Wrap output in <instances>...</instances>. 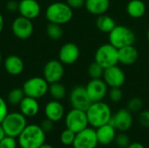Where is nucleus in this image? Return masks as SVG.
<instances>
[{
    "label": "nucleus",
    "mask_w": 149,
    "mask_h": 148,
    "mask_svg": "<svg viewBox=\"0 0 149 148\" xmlns=\"http://www.w3.org/2000/svg\"><path fill=\"white\" fill-rule=\"evenodd\" d=\"M1 62H2V54H1V51H0V65H1Z\"/></svg>",
    "instance_id": "a18cd8bd"
},
{
    "label": "nucleus",
    "mask_w": 149,
    "mask_h": 148,
    "mask_svg": "<svg viewBox=\"0 0 149 148\" xmlns=\"http://www.w3.org/2000/svg\"><path fill=\"white\" fill-rule=\"evenodd\" d=\"M18 4H19V2H17L16 0H10L6 3V9L9 11H16V10H18Z\"/></svg>",
    "instance_id": "58836bf2"
},
{
    "label": "nucleus",
    "mask_w": 149,
    "mask_h": 148,
    "mask_svg": "<svg viewBox=\"0 0 149 148\" xmlns=\"http://www.w3.org/2000/svg\"><path fill=\"white\" fill-rule=\"evenodd\" d=\"M86 89L92 102L102 101L108 92V85L101 79H91L87 83Z\"/></svg>",
    "instance_id": "4468645a"
},
{
    "label": "nucleus",
    "mask_w": 149,
    "mask_h": 148,
    "mask_svg": "<svg viewBox=\"0 0 149 148\" xmlns=\"http://www.w3.org/2000/svg\"><path fill=\"white\" fill-rule=\"evenodd\" d=\"M76 133L72 131H71L68 128H65L61 133H60V142L64 146H72L73 141L75 140Z\"/></svg>",
    "instance_id": "7c9ffc66"
},
{
    "label": "nucleus",
    "mask_w": 149,
    "mask_h": 148,
    "mask_svg": "<svg viewBox=\"0 0 149 148\" xmlns=\"http://www.w3.org/2000/svg\"><path fill=\"white\" fill-rule=\"evenodd\" d=\"M20 16L31 20L37 18L41 12V6L37 0H21L18 4Z\"/></svg>",
    "instance_id": "f3484780"
},
{
    "label": "nucleus",
    "mask_w": 149,
    "mask_h": 148,
    "mask_svg": "<svg viewBox=\"0 0 149 148\" xmlns=\"http://www.w3.org/2000/svg\"><path fill=\"white\" fill-rule=\"evenodd\" d=\"M24 97L25 95L22 88H14L8 93L7 101L10 105L18 106Z\"/></svg>",
    "instance_id": "bb28decb"
},
{
    "label": "nucleus",
    "mask_w": 149,
    "mask_h": 148,
    "mask_svg": "<svg viewBox=\"0 0 149 148\" xmlns=\"http://www.w3.org/2000/svg\"><path fill=\"white\" fill-rule=\"evenodd\" d=\"M109 99L113 103H119L123 98V92L121 87H113L108 91Z\"/></svg>",
    "instance_id": "473e14b6"
},
{
    "label": "nucleus",
    "mask_w": 149,
    "mask_h": 148,
    "mask_svg": "<svg viewBox=\"0 0 149 148\" xmlns=\"http://www.w3.org/2000/svg\"><path fill=\"white\" fill-rule=\"evenodd\" d=\"M99 145L96 129L87 126L84 130L76 133L73 141V148H96Z\"/></svg>",
    "instance_id": "9d476101"
},
{
    "label": "nucleus",
    "mask_w": 149,
    "mask_h": 148,
    "mask_svg": "<svg viewBox=\"0 0 149 148\" xmlns=\"http://www.w3.org/2000/svg\"><path fill=\"white\" fill-rule=\"evenodd\" d=\"M8 113L9 112H8L7 103L2 97H0V124L3 122V120H4V118Z\"/></svg>",
    "instance_id": "e433bc0d"
},
{
    "label": "nucleus",
    "mask_w": 149,
    "mask_h": 148,
    "mask_svg": "<svg viewBox=\"0 0 149 148\" xmlns=\"http://www.w3.org/2000/svg\"><path fill=\"white\" fill-rule=\"evenodd\" d=\"M3 66L7 73L12 76H17L21 74L24 69V61L17 55L8 56L3 62Z\"/></svg>",
    "instance_id": "412c9836"
},
{
    "label": "nucleus",
    "mask_w": 149,
    "mask_h": 148,
    "mask_svg": "<svg viewBox=\"0 0 149 148\" xmlns=\"http://www.w3.org/2000/svg\"><path fill=\"white\" fill-rule=\"evenodd\" d=\"M63 33L64 31L60 24L49 23V24L46 26V34L50 38L53 40L60 39L63 36Z\"/></svg>",
    "instance_id": "cd10ccee"
},
{
    "label": "nucleus",
    "mask_w": 149,
    "mask_h": 148,
    "mask_svg": "<svg viewBox=\"0 0 149 148\" xmlns=\"http://www.w3.org/2000/svg\"><path fill=\"white\" fill-rule=\"evenodd\" d=\"M22 89L25 96L38 99L43 98L48 92L49 83L44 79V77H32L24 83Z\"/></svg>",
    "instance_id": "0eeeda50"
},
{
    "label": "nucleus",
    "mask_w": 149,
    "mask_h": 148,
    "mask_svg": "<svg viewBox=\"0 0 149 148\" xmlns=\"http://www.w3.org/2000/svg\"><path fill=\"white\" fill-rule=\"evenodd\" d=\"M11 31L16 38L24 40L31 38L34 31V26L31 19L19 16L13 20Z\"/></svg>",
    "instance_id": "ddd939ff"
},
{
    "label": "nucleus",
    "mask_w": 149,
    "mask_h": 148,
    "mask_svg": "<svg viewBox=\"0 0 149 148\" xmlns=\"http://www.w3.org/2000/svg\"><path fill=\"white\" fill-rule=\"evenodd\" d=\"M4 136H5V133H4V131H3V127H2V126H1V124H0V140H1Z\"/></svg>",
    "instance_id": "79ce46f5"
},
{
    "label": "nucleus",
    "mask_w": 149,
    "mask_h": 148,
    "mask_svg": "<svg viewBox=\"0 0 149 148\" xmlns=\"http://www.w3.org/2000/svg\"><path fill=\"white\" fill-rule=\"evenodd\" d=\"M86 113L89 126L95 129L108 124L113 116L111 107L103 100L93 102Z\"/></svg>",
    "instance_id": "f257e3e1"
},
{
    "label": "nucleus",
    "mask_w": 149,
    "mask_h": 148,
    "mask_svg": "<svg viewBox=\"0 0 149 148\" xmlns=\"http://www.w3.org/2000/svg\"><path fill=\"white\" fill-rule=\"evenodd\" d=\"M133 123V113L127 108H122L112 116L108 124L113 126L120 133H127L131 129Z\"/></svg>",
    "instance_id": "1a4fd4ad"
},
{
    "label": "nucleus",
    "mask_w": 149,
    "mask_h": 148,
    "mask_svg": "<svg viewBox=\"0 0 149 148\" xmlns=\"http://www.w3.org/2000/svg\"><path fill=\"white\" fill-rule=\"evenodd\" d=\"M21 148H38L45 143V133L39 125H27L17 137Z\"/></svg>",
    "instance_id": "f03ea898"
},
{
    "label": "nucleus",
    "mask_w": 149,
    "mask_h": 148,
    "mask_svg": "<svg viewBox=\"0 0 149 148\" xmlns=\"http://www.w3.org/2000/svg\"><path fill=\"white\" fill-rule=\"evenodd\" d=\"M65 125L75 133L84 130L89 126L86 111L72 108L65 116Z\"/></svg>",
    "instance_id": "6e6552de"
},
{
    "label": "nucleus",
    "mask_w": 149,
    "mask_h": 148,
    "mask_svg": "<svg viewBox=\"0 0 149 148\" xmlns=\"http://www.w3.org/2000/svg\"><path fill=\"white\" fill-rule=\"evenodd\" d=\"M85 7L86 10L93 15H102L105 14L109 7L110 1L109 0H86Z\"/></svg>",
    "instance_id": "5701e85b"
},
{
    "label": "nucleus",
    "mask_w": 149,
    "mask_h": 148,
    "mask_svg": "<svg viewBox=\"0 0 149 148\" xmlns=\"http://www.w3.org/2000/svg\"><path fill=\"white\" fill-rule=\"evenodd\" d=\"M116 25L117 24H116L115 20L112 17L106 15V14L98 16L96 19L97 28L99 29V31L104 33H110Z\"/></svg>",
    "instance_id": "393cba45"
},
{
    "label": "nucleus",
    "mask_w": 149,
    "mask_h": 148,
    "mask_svg": "<svg viewBox=\"0 0 149 148\" xmlns=\"http://www.w3.org/2000/svg\"><path fill=\"white\" fill-rule=\"evenodd\" d=\"M86 0H65V3L72 9H80L85 6Z\"/></svg>",
    "instance_id": "4c0bfd02"
},
{
    "label": "nucleus",
    "mask_w": 149,
    "mask_h": 148,
    "mask_svg": "<svg viewBox=\"0 0 149 148\" xmlns=\"http://www.w3.org/2000/svg\"><path fill=\"white\" fill-rule=\"evenodd\" d=\"M127 148H146L145 146L141 143V142H138V141H135V142H131L129 144V146Z\"/></svg>",
    "instance_id": "ea45409f"
},
{
    "label": "nucleus",
    "mask_w": 149,
    "mask_h": 148,
    "mask_svg": "<svg viewBox=\"0 0 149 148\" xmlns=\"http://www.w3.org/2000/svg\"><path fill=\"white\" fill-rule=\"evenodd\" d=\"M20 148H21V147H20Z\"/></svg>",
    "instance_id": "49530a36"
},
{
    "label": "nucleus",
    "mask_w": 149,
    "mask_h": 148,
    "mask_svg": "<svg viewBox=\"0 0 149 148\" xmlns=\"http://www.w3.org/2000/svg\"><path fill=\"white\" fill-rule=\"evenodd\" d=\"M114 142L118 147L127 148L131 143V140L129 136L126 133H120L116 135Z\"/></svg>",
    "instance_id": "2f4dec72"
},
{
    "label": "nucleus",
    "mask_w": 149,
    "mask_h": 148,
    "mask_svg": "<svg viewBox=\"0 0 149 148\" xmlns=\"http://www.w3.org/2000/svg\"><path fill=\"white\" fill-rule=\"evenodd\" d=\"M117 130L111 126L110 124H106L96 128L97 139L99 141V145L101 146H109L113 142H114L115 137L117 135Z\"/></svg>",
    "instance_id": "6ab92c4d"
},
{
    "label": "nucleus",
    "mask_w": 149,
    "mask_h": 148,
    "mask_svg": "<svg viewBox=\"0 0 149 148\" xmlns=\"http://www.w3.org/2000/svg\"><path fill=\"white\" fill-rule=\"evenodd\" d=\"M80 56L79 46L72 42L64 44L58 51V60L64 65H72L78 61Z\"/></svg>",
    "instance_id": "dca6fc26"
},
{
    "label": "nucleus",
    "mask_w": 149,
    "mask_h": 148,
    "mask_svg": "<svg viewBox=\"0 0 149 148\" xmlns=\"http://www.w3.org/2000/svg\"><path fill=\"white\" fill-rule=\"evenodd\" d=\"M147 38H148V41L149 42V28L148 30V32H147Z\"/></svg>",
    "instance_id": "c03bdc74"
},
{
    "label": "nucleus",
    "mask_w": 149,
    "mask_h": 148,
    "mask_svg": "<svg viewBox=\"0 0 149 148\" xmlns=\"http://www.w3.org/2000/svg\"><path fill=\"white\" fill-rule=\"evenodd\" d=\"M108 34L109 43L117 49L134 44L136 41L135 32L131 28L125 25H116Z\"/></svg>",
    "instance_id": "39448f33"
},
{
    "label": "nucleus",
    "mask_w": 149,
    "mask_h": 148,
    "mask_svg": "<svg viewBox=\"0 0 149 148\" xmlns=\"http://www.w3.org/2000/svg\"><path fill=\"white\" fill-rule=\"evenodd\" d=\"M147 10L145 3L142 0H130L127 4V12L132 18L142 17Z\"/></svg>",
    "instance_id": "b1692460"
},
{
    "label": "nucleus",
    "mask_w": 149,
    "mask_h": 148,
    "mask_svg": "<svg viewBox=\"0 0 149 148\" xmlns=\"http://www.w3.org/2000/svg\"><path fill=\"white\" fill-rule=\"evenodd\" d=\"M103 80L108 87H121L126 81L125 72L118 65H113L104 70Z\"/></svg>",
    "instance_id": "2eb2a0df"
},
{
    "label": "nucleus",
    "mask_w": 149,
    "mask_h": 148,
    "mask_svg": "<svg viewBox=\"0 0 149 148\" xmlns=\"http://www.w3.org/2000/svg\"><path fill=\"white\" fill-rule=\"evenodd\" d=\"M139 123L143 127L149 128V110H142L140 112Z\"/></svg>",
    "instance_id": "f704fd0d"
},
{
    "label": "nucleus",
    "mask_w": 149,
    "mask_h": 148,
    "mask_svg": "<svg viewBox=\"0 0 149 148\" xmlns=\"http://www.w3.org/2000/svg\"><path fill=\"white\" fill-rule=\"evenodd\" d=\"M38 148H54L52 146H51V145H49V144H46V143H45V144H43L41 147H39Z\"/></svg>",
    "instance_id": "37998d69"
},
{
    "label": "nucleus",
    "mask_w": 149,
    "mask_h": 148,
    "mask_svg": "<svg viewBox=\"0 0 149 148\" xmlns=\"http://www.w3.org/2000/svg\"><path fill=\"white\" fill-rule=\"evenodd\" d=\"M73 17V10L65 3L56 1L48 5L45 10V17L49 23L65 24Z\"/></svg>",
    "instance_id": "7ed1b4c3"
},
{
    "label": "nucleus",
    "mask_w": 149,
    "mask_h": 148,
    "mask_svg": "<svg viewBox=\"0 0 149 148\" xmlns=\"http://www.w3.org/2000/svg\"><path fill=\"white\" fill-rule=\"evenodd\" d=\"M65 73L64 64L58 59H52L46 62L43 69V77L50 84L60 82Z\"/></svg>",
    "instance_id": "f8f14e48"
},
{
    "label": "nucleus",
    "mask_w": 149,
    "mask_h": 148,
    "mask_svg": "<svg viewBox=\"0 0 149 148\" xmlns=\"http://www.w3.org/2000/svg\"><path fill=\"white\" fill-rule=\"evenodd\" d=\"M69 101L72 108L86 111L93 103L90 99L86 87L77 85L72 89L69 94Z\"/></svg>",
    "instance_id": "9b49d317"
},
{
    "label": "nucleus",
    "mask_w": 149,
    "mask_h": 148,
    "mask_svg": "<svg viewBox=\"0 0 149 148\" xmlns=\"http://www.w3.org/2000/svg\"><path fill=\"white\" fill-rule=\"evenodd\" d=\"M143 108V101L139 97H134L131 99L128 100L127 104V109L130 111L132 113H140L142 111Z\"/></svg>",
    "instance_id": "c756f323"
},
{
    "label": "nucleus",
    "mask_w": 149,
    "mask_h": 148,
    "mask_svg": "<svg viewBox=\"0 0 149 148\" xmlns=\"http://www.w3.org/2000/svg\"><path fill=\"white\" fill-rule=\"evenodd\" d=\"M20 113L26 118L36 116L39 112V104L37 99L25 96L18 105Z\"/></svg>",
    "instance_id": "4be33fe9"
},
{
    "label": "nucleus",
    "mask_w": 149,
    "mask_h": 148,
    "mask_svg": "<svg viewBox=\"0 0 149 148\" xmlns=\"http://www.w3.org/2000/svg\"><path fill=\"white\" fill-rule=\"evenodd\" d=\"M39 126H41V128L43 129V131H44L45 133H51V132L53 130V128H54V122L52 121L51 120L45 118V119L41 122V124H40Z\"/></svg>",
    "instance_id": "c9c22d12"
},
{
    "label": "nucleus",
    "mask_w": 149,
    "mask_h": 148,
    "mask_svg": "<svg viewBox=\"0 0 149 148\" xmlns=\"http://www.w3.org/2000/svg\"><path fill=\"white\" fill-rule=\"evenodd\" d=\"M104 70L105 69L101 65H100L97 62L94 61L90 64L87 72L91 79H101L103 77Z\"/></svg>",
    "instance_id": "c85d7f7f"
},
{
    "label": "nucleus",
    "mask_w": 149,
    "mask_h": 148,
    "mask_svg": "<svg viewBox=\"0 0 149 148\" xmlns=\"http://www.w3.org/2000/svg\"><path fill=\"white\" fill-rule=\"evenodd\" d=\"M3 27H4V19H3V15L0 13V33L3 30Z\"/></svg>",
    "instance_id": "a19ab883"
},
{
    "label": "nucleus",
    "mask_w": 149,
    "mask_h": 148,
    "mask_svg": "<svg viewBox=\"0 0 149 148\" xmlns=\"http://www.w3.org/2000/svg\"><path fill=\"white\" fill-rule=\"evenodd\" d=\"M49 93L55 100H61L66 96V88L60 82H56L49 85Z\"/></svg>",
    "instance_id": "a878e982"
},
{
    "label": "nucleus",
    "mask_w": 149,
    "mask_h": 148,
    "mask_svg": "<svg viewBox=\"0 0 149 148\" xmlns=\"http://www.w3.org/2000/svg\"><path fill=\"white\" fill-rule=\"evenodd\" d=\"M27 125L26 117L20 112L9 113L1 123L5 135L16 139L20 135Z\"/></svg>",
    "instance_id": "20e7f679"
},
{
    "label": "nucleus",
    "mask_w": 149,
    "mask_h": 148,
    "mask_svg": "<svg viewBox=\"0 0 149 148\" xmlns=\"http://www.w3.org/2000/svg\"><path fill=\"white\" fill-rule=\"evenodd\" d=\"M44 112L45 118L51 120L54 123L60 121L65 117V108L59 100L52 99L49 101L45 105Z\"/></svg>",
    "instance_id": "a211bd4d"
},
{
    "label": "nucleus",
    "mask_w": 149,
    "mask_h": 148,
    "mask_svg": "<svg viewBox=\"0 0 149 148\" xmlns=\"http://www.w3.org/2000/svg\"><path fill=\"white\" fill-rule=\"evenodd\" d=\"M95 62L104 69L117 65L119 63V50L110 43L100 45L95 52Z\"/></svg>",
    "instance_id": "423d86ee"
},
{
    "label": "nucleus",
    "mask_w": 149,
    "mask_h": 148,
    "mask_svg": "<svg viewBox=\"0 0 149 148\" xmlns=\"http://www.w3.org/2000/svg\"><path fill=\"white\" fill-rule=\"evenodd\" d=\"M17 141L16 138L5 135L0 140V148H17Z\"/></svg>",
    "instance_id": "72a5a7b5"
},
{
    "label": "nucleus",
    "mask_w": 149,
    "mask_h": 148,
    "mask_svg": "<svg viewBox=\"0 0 149 148\" xmlns=\"http://www.w3.org/2000/svg\"><path fill=\"white\" fill-rule=\"evenodd\" d=\"M119 50V63L124 65H132L139 58V51L134 44L122 47Z\"/></svg>",
    "instance_id": "aec40b11"
}]
</instances>
